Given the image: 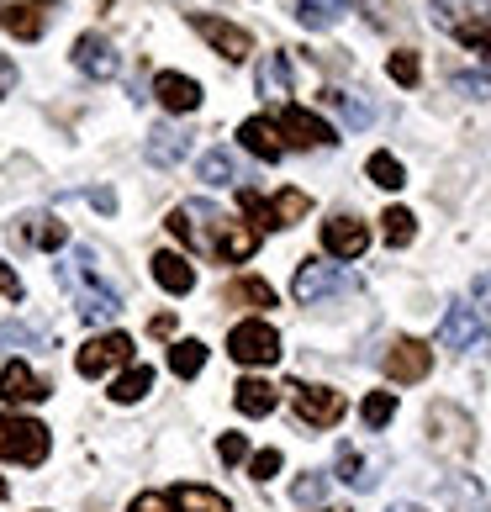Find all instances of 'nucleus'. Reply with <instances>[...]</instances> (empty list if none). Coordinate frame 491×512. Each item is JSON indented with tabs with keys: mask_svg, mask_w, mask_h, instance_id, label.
<instances>
[{
	"mask_svg": "<svg viewBox=\"0 0 491 512\" xmlns=\"http://www.w3.org/2000/svg\"><path fill=\"white\" fill-rule=\"evenodd\" d=\"M59 275L74 291V312H80V322H90V328H106V322L122 312V291L111 286V280H96L90 270H74V264H64Z\"/></svg>",
	"mask_w": 491,
	"mask_h": 512,
	"instance_id": "nucleus-1",
	"label": "nucleus"
},
{
	"mask_svg": "<svg viewBox=\"0 0 491 512\" xmlns=\"http://www.w3.org/2000/svg\"><path fill=\"white\" fill-rule=\"evenodd\" d=\"M433 27L455 32L470 48H491V0H433Z\"/></svg>",
	"mask_w": 491,
	"mask_h": 512,
	"instance_id": "nucleus-2",
	"label": "nucleus"
},
{
	"mask_svg": "<svg viewBox=\"0 0 491 512\" xmlns=\"http://www.w3.org/2000/svg\"><path fill=\"white\" fill-rule=\"evenodd\" d=\"M48 428L32 423V417H16V412H0V460H16V465H43L48 460Z\"/></svg>",
	"mask_w": 491,
	"mask_h": 512,
	"instance_id": "nucleus-3",
	"label": "nucleus"
},
{
	"mask_svg": "<svg viewBox=\"0 0 491 512\" xmlns=\"http://www.w3.org/2000/svg\"><path fill=\"white\" fill-rule=\"evenodd\" d=\"M428 439L439 454H449V460H460V454L476 449V423L455 407V402H433L428 407Z\"/></svg>",
	"mask_w": 491,
	"mask_h": 512,
	"instance_id": "nucleus-4",
	"label": "nucleus"
},
{
	"mask_svg": "<svg viewBox=\"0 0 491 512\" xmlns=\"http://www.w3.org/2000/svg\"><path fill=\"white\" fill-rule=\"evenodd\" d=\"M344 291H354V280L338 270V264H323V259H307L296 270V280H291V296L301 301V307H317V301L344 296Z\"/></svg>",
	"mask_w": 491,
	"mask_h": 512,
	"instance_id": "nucleus-5",
	"label": "nucleus"
},
{
	"mask_svg": "<svg viewBox=\"0 0 491 512\" xmlns=\"http://www.w3.org/2000/svg\"><path fill=\"white\" fill-rule=\"evenodd\" d=\"M228 354L238 359V365H275L280 359V333L270 328V322L249 317L228 333Z\"/></svg>",
	"mask_w": 491,
	"mask_h": 512,
	"instance_id": "nucleus-6",
	"label": "nucleus"
},
{
	"mask_svg": "<svg viewBox=\"0 0 491 512\" xmlns=\"http://www.w3.org/2000/svg\"><path fill=\"white\" fill-rule=\"evenodd\" d=\"M127 359H132V338L127 333H96L90 344H80V354H74V370L96 381V375H106V370H122Z\"/></svg>",
	"mask_w": 491,
	"mask_h": 512,
	"instance_id": "nucleus-7",
	"label": "nucleus"
},
{
	"mask_svg": "<svg viewBox=\"0 0 491 512\" xmlns=\"http://www.w3.org/2000/svg\"><path fill=\"white\" fill-rule=\"evenodd\" d=\"M291 407L307 428H333L349 402H344V391H333V386H291Z\"/></svg>",
	"mask_w": 491,
	"mask_h": 512,
	"instance_id": "nucleus-8",
	"label": "nucleus"
},
{
	"mask_svg": "<svg viewBox=\"0 0 491 512\" xmlns=\"http://www.w3.org/2000/svg\"><path fill=\"white\" fill-rule=\"evenodd\" d=\"M74 64H80V74H90V80H117L122 74V53L106 43L101 32H85V37H74Z\"/></svg>",
	"mask_w": 491,
	"mask_h": 512,
	"instance_id": "nucleus-9",
	"label": "nucleus"
},
{
	"mask_svg": "<svg viewBox=\"0 0 491 512\" xmlns=\"http://www.w3.org/2000/svg\"><path fill=\"white\" fill-rule=\"evenodd\" d=\"M191 27H196L228 64H243V59L254 53V37L243 32V27H233V22H222V16H191Z\"/></svg>",
	"mask_w": 491,
	"mask_h": 512,
	"instance_id": "nucleus-10",
	"label": "nucleus"
},
{
	"mask_svg": "<svg viewBox=\"0 0 491 512\" xmlns=\"http://www.w3.org/2000/svg\"><path fill=\"white\" fill-rule=\"evenodd\" d=\"M428 370H433V349L418 344V338H396V344L386 349V375L391 381L412 386V381H423Z\"/></svg>",
	"mask_w": 491,
	"mask_h": 512,
	"instance_id": "nucleus-11",
	"label": "nucleus"
},
{
	"mask_svg": "<svg viewBox=\"0 0 491 512\" xmlns=\"http://www.w3.org/2000/svg\"><path fill=\"white\" fill-rule=\"evenodd\" d=\"M280 132H286L296 148H328V143H338V132L317 117V111H307V106H286V111H280Z\"/></svg>",
	"mask_w": 491,
	"mask_h": 512,
	"instance_id": "nucleus-12",
	"label": "nucleus"
},
{
	"mask_svg": "<svg viewBox=\"0 0 491 512\" xmlns=\"http://www.w3.org/2000/svg\"><path fill=\"white\" fill-rule=\"evenodd\" d=\"M53 6H59V0H11V6L0 11V27H6L11 37H22V43H37Z\"/></svg>",
	"mask_w": 491,
	"mask_h": 512,
	"instance_id": "nucleus-13",
	"label": "nucleus"
},
{
	"mask_svg": "<svg viewBox=\"0 0 491 512\" xmlns=\"http://www.w3.org/2000/svg\"><path fill=\"white\" fill-rule=\"evenodd\" d=\"M323 249L333 259H360L370 249V227L360 217H333V222H323Z\"/></svg>",
	"mask_w": 491,
	"mask_h": 512,
	"instance_id": "nucleus-14",
	"label": "nucleus"
},
{
	"mask_svg": "<svg viewBox=\"0 0 491 512\" xmlns=\"http://www.w3.org/2000/svg\"><path fill=\"white\" fill-rule=\"evenodd\" d=\"M43 396H48V381H37L27 359H11V365L0 370V402L22 407V402H43Z\"/></svg>",
	"mask_w": 491,
	"mask_h": 512,
	"instance_id": "nucleus-15",
	"label": "nucleus"
},
{
	"mask_svg": "<svg viewBox=\"0 0 491 512\" xmlns=\"http://www.w3.org/2000/svg\"><path fill=\"white\" fill-rule=\"evenodd\" d=\"M154 101H159L164 111H196V106H201V85L191 80V74L164 69L159 80H154Z\"/></svg>",
	"mask_w": 491,
	"mask_h": 512,
	"instance_id": "nucleus-16",
	"label": "nucleus"
},
{
	"mask_svg": "<svg viewBox=\"0 0 491 512\" xmlns=\"http://www.w3.org/2000/svg\"><path fill=\"white\" fill-rule=\"evenodd\" d=\"M238 143L249 148L254 159H264V164H275L280 154H286V143H280V127L270 122V117H249L238 127Z\"/></svg>",
	"mask_w": 491,
	"mask_h": 512,
	"instance_id": "nucleus-17",
	"label": "nucleus"
},
{
	"mask_svg": "<svg viewBox=\"0 0 491 512\" xmlns=\"http://www.w3.org/2000/svg\"><path fill=\"white\" fill-rule=\"evenodd\" d=\"M476 338H481L476 312L455 301V307L444 312V322H439V344H444V349H455V354H465V349H476Z\"/></svg>",
	"mask_w": 491,
	"mask_h": 512,
	"instance_id": "nucleus-18",
	"label": "nucleus"
},
{
	"mask_svg": "<svg viewBox=\"0 0 491 512\" xmlns=\"http://www.w3.org/2000/svg\"><path fill=\"white\" fill-rule=\"evenodd\" d=\"M148 164H159V169H175L185 154H191V132H180V127H154L148 132Z\"/></svg>",
	"mask_w": 491,
	"mask_h": 512,
	"instance_id": "nucleus-19",
	"label": "nucleus"
},
{
	"mask_svg": "<svg viewBox=\"0 0 491 512\" xmlns=\"http://www.w3.org/2000/svg\"><path fill=\"white\" fill-rule=\"evenodd\" d=\"M154 280H159L169 296H191V291H196V270H191L180 254H164V249L154 254Z\"/></svg>",
	"mask_w": 491,
	"mask_h": 512,
	"instance_id": "nucleus-20",
	"label": "nucleus"
},
{
	"mask_svg": "<svg viewBox=\"0 0 491 512\" xmlns=\"http://www.w3.org/2000/svg\"><path fill=\"white\" fill-rule=\"evenodd\" d=\"M228 307H249V312H264V307H275V291H270V280H259V275H238L228 280Z\"/></svg>",
	"mask_w": 491,
	"mask_h": 512,
	"instance_id": "nucleus-21",
	"label": "nucleus"
},
{
	"mask_svg": "<svg viewBox=\"0 0 491 512\" xmlns=\"http://www.w3.org/2000/svg\"><path fill=\"white\" fill-rule=\"evenodd\" d=\"M275 402H280L275 386H270V381H254V375H249V381H238V391H233V407H238L243 417H270Z\"/></svg>",
	"mask_w": 491,
	"mask_h": 512,
	"instance_id": "nucleus-22",
	"label": "nucleus"
},
{
	"mask_svg": "<svg viewBox=\"0 0 491 512\" xmlns=\"http://www.w3.org/2000/svg\"><path fill=\"white\" fill-rule=\"evenodd\" d=\"M259 96H291V53H264L259 59Z\"/></svg>",
	"mask_w": 491,
	"mask_h": 512,
	"instance_id": "nucleus-23",
	"label": "nucleus"
},
{
	"mask_svg": "<svg viewBox=\"0 0 491 512\" xmlns=\"http://www.w3.org/2000/svg\"><path fill=\"white\" fill-rule=\"evenodd\" d=\"M169 507H175V512H233L222 491H206V486H191V481L169 491Z\"/></svg>",
	"mask_w": 491,
	"mask_h": 512,
	"instance_id": "nucleus-24",
	"label": "nucleus"
},
{
	"mask_svg": "<svg viewBox=\"0 0 491 512\" xmlns=\"http://www.w3.org/2000/svg\"><path fill=\"white\" fill-rule=\"evenodd\" d=\"M264 206H270V227H296L301 217L312 212V196L307 191H275Z\"/></svg>",
	"mask_w": 491,
	"mask_h": 512,
	"instance_id": "nucleus-25",
	"label": "nucleus"
},
{
	"mask_svg": "<svg viewBox=\"0 0 491 512\" xmlns=\"http://www.w3.org/2000/svg\"><path fill=\"white\" fill-rule=\"evenodd\" d=\"M323 106H333L349 127H370L375 122V106L365 96H354V90H323Z\"/></svg>",
	"mask_w": 491,
	"mask_h": 512,
	"instance_id": "nucleus-26",
	"label": "nucleus"
},
{
	"mask_svg": "<svg viewBox=\"0 0 491 512\" xmlns=\"http://www.w3.org/2000/svg\"><path fill=\"white\" fill-rule=\"evenodd\" d=\"M344 11H349V0H296V22L312 32H328Z\"/></svg>",
	"mask_w": 491,
	"mask_h": 512,
	"instance_id": "nucleus-27",
	"label": "nucleus"
},
{
	"mask_svg": "<svg viewBox=\"0 0 491 512\" xmlns=\"http://www.w3.org/2000/svg\"><path fill=\"white\" fill-rule=\"evenodd\" d=\"M148 386H154V365H132L127 375H117V386H111V402H143Z\"/></svg>",
	"mask_w": 491,
	"mask_h": 512,
	"instance_id": "nucleus-28",
	"label": "nucleus"
},
{
	"mask_svg": "<svg viewBox=\"0 0 491 512\" xmlns=\"http://www.w3.org/2000/svg\"><path fill=\"white\" fill-rule=\"evenodd\" d=\"M196 175H201L206 185H233V180H238V164H233L228 148H206L201 164H196Z\"/></svg>",
	"mask_w": 491,
	"mask_h": 512,
	"instance_id": "nucleus-29",
	"label": "nucleus"
},
{
	"mask_svg": "<svg viewBox=\"0 0 491 512\" xmlns=\"http://www.w3.org/2000/svg\"><path fill=\"white\" fill-rule=\"evenodd\" d=\"M201 365H206V344H201V338H175V349H169V370H175L180 381H191Z\"/></svg>",
	"mask_w": 491,
	"mask_h": 512,
	"instance_id": "nucleus-30",
	"label": "nucleus"
},
{
	"mask_svg": "<svg viewBox=\"0 0 491 512\" xmlns=\"http://www.w3.org/2000/svg\"><path fill=\"white\" fill-rule=\"evenodd\" d=\"M338 481H344V486H354V491H370L375 486V470L365 465V454L360 449H338Z\"/></svg>",
	"mask_w": 491,
	"mask_h": 512,
	"instance_id": "nucleus-31",
	"label": "nucleus"
},
{
	"mask_svg": "<svg viewBox=\"0 0 491 512\" xmlns=\"http://www.w3.org/2000/svg\"><path fill=\"white\" fill-rule=\"evenodd\" d=\"M381 233H386L391 249H407V243L418 238V217H412L407 206H391V212L381 217Z\"/></svg>",
	"mask_w": 491,
	"mask_h": 512,
	"instance_id": "nucleus-32",
	"label": "nucleus"
},
{
	"mask_svg": "<svg viewBox=\"0 0 491 512\" xmlns=\"http://www.w3.org/2000/svg\"><path fill=\"white\" fill-rule=\"evenodd\" d=\"M365 175H370L375 185H381V191H402V185H407V169L396 164L391 154H370V164H365Z\"/></svg>",
	"mask_w": 491,
	"mask_h": 512,
	"instance_id": "nucleus-33",
	"label": "nucleus"
},
{
	"mask_svg": "<svg viewBox=\"0 0 491 512\" xmlns=\"http://www.w3.org/2000/svg\"><path fill=\"white\" fill-rule=\"evenodd\" d=\"M27 243H37V249H64V243H69V227L53 222V217H32V222H27Z\"/></svg>",
	"mask_w": 491,
	"mask_h": 512,
	"instance_id": "nucleus-34",
	"label": "nucleus"
},
{
	"mask_svg": "<svg viewBox=\"0 0 491 512\" xmlns=\"http://www.w3.org/2000/svg\"><path fill=\"white\" fill-rule=\"evenodd\" d=\"M360 417H365V428H386L391 417H396V396L391 391H370L365 402H360Z\"/></svg>",
	"mask_w": 491,
	"mask_h": 512,
	"instance_id": "nucleus-35",
	"label": "nucleus"
},
{
	"mask_svg": "<svg viewBox=\"0 0 491 512\" xmlns=\"http://www.w3.org/2000/svg\"><path fill=\"white\" fill-rule=\"evenodd\" d=\"M386 74H391L396 85H418L423 80V64H418V53H412V48H402V53H391V59H386Z\"/></svg>",
	"mask_w": 491,
	"mask_h": 512,
	"instance_id": "nucleus-36",
	"label": "nucleus"
},
{
	"mask_svg": "<svg viewBox=\"0 0 491 512\" xmlns=\"http://www.w3.org/2000/svg\"><path fill=\"white\" fill-rule=\"evenodd\" d=\"M323 497H328V476H317V470H307V476L291 486V502H296V507H317Z\"/></svg>",
	"mask_w": 491,
	"mask_h": 512,
	"instance_id": "nucleus-37",
	"label": "nucleus"
},
{
	"mask_svg": "<svg viewBox=\"0 0 491 512\" xmlns=\"http://www.w3.org/2000/svg\"><path fill=\"white\" fill-rule=\"evenodd\" d=\"M0 349H6V354L37 349V328H27V322H0Z\"/></svg>",
	"mask_w": 491,
	"mask_h": 512,
	"instance_id": "nucleus-38",
	"label": "nucleus"
},
{
	"mask_svg": "<svg viewBox=\"0 0 491 512\" xmlns=\"http://www.w3.org/2000/svg\"><path fill=\"white\" fill-rule=\"evenodd\" d=\"M470 296H476V307H470V312H476V322L491 333V270H486V275H476V286H470Z\"/></svg>",
	"mask_w": 491,
	"mask_h": 512,
	"instance_id": "nucleus-39",
	"label": "nucleus"
},
{
	"mask_svg": "<svg viewBox=\"0 0 491 512\" xmlns=\"http://www.w3.org/2000/svg\"><path fill=\"white\" fill-rule=\"evenodd\" d=\"M238 206H243V217H249V222L270 227V206H264V196L254 191V185H243V191H238Z\"/></svg>",
	"mask_w": 491,
	"mask_h": 512,
	"instance_id": "nucleus-40",
	"label": "nucleus"
},
{
	"mask_svg": "<svg viewBox=\"0 0 491 512\" xmlns=\"http://www.w3.org/2000/svg\"><path fill=\"white\" fill-rule=\"evenodd\" d=\"M275 470H280V449H259L254 460H249V476H254V481H270Z\"/></svg>",
	"mask_w": 491,
	"mask_h": 512,
	"instance_id": "nucleus-41",
	"label": "nucleus"
},
{
	"mask_svg": "<svg viewBox=\"0 0 491 512\" xmlns=\"http://www.w3.org/2000/svg\"><path fill=\"white\" fill-rule=\"evenodd\" d=\"M127 512H175V507H169L164 491H138V497L127 502Z\"/></svg>",
	"mask_w": 491,
	"mask_h": 512,
	"instance_id": "nucleus-42",
	"label": "nucleus"
},
{
	"mask_svg": "<svg viewBox=\"0 0 491 512\" xmlns=\"http://www.w3.org/2000/svg\"><path fill=\"white\" fill-rule=\"evenodd\" d=\"M217 454H222V465H238L243 454H249V444H243V433H222V439H217Z\"/></svg>",
	"mask_w": 491,
	"mask_h": 512,
	"instance_id": "nucleus-43",
	"label": "nucleus"
},
{
	"mask_svg": "<svg viewBox=\"0 0 491 512\" xmlns=\"http://www.w3.org/2000/svg\"><path fill=\"white\" fill-rule=\"evenodd\" d=\"M0 296H6V301H22V280H16V270H11L6 259H0Z\"/></svg>",
	"mask_w": 491,
	"mask_h": 512,
	"instance_id": "nucleus-44",
	"label": "nucleus"
},
{
	"mask_svg": "<svg viewBox=\"0 0 491 512\" xmlns=\"http://www.w3.org/2000/svg\"><path fill=\"white\" fill-rule=\"evenodd\" d=\"M175 328H180V317H175V312H159L154 322H148V333H154V338H175Z\"/></svg>",
	"mask_w": 491,
	"mask_h": 512,
	"instance_id": "nucleus-45",
	"label": "nucleus"
},
{
	"mask_svg": "<svg viewBox=\"0 0 491 512\" xmlns=\"http://www.w3.org/2000/svg\"><path fill=\"white\" fill-rule=\"evenodd\" d=\"M455 90H465V96H486V90H491V80H481V74H460V80H455Z\"/></svg>",
	"mask_w": 491,
	"mask_h": 512,
	"instance_id": "nucleus-46",
	"label": "nucleus"
},
{
	"mask_svg": "<svg viewBox=\"0 0 491 512\" xmlns=\"http://www.w3.org/2000/svg\"><path fill=\"white\" fill-rule=\"evenodd\" d=\"M11 90H16V64L0 53V96H11Z\"/></svg>",
	"mask_w": 491,
	"mask_h": 512,
	"instance_id": "nucleus-47",
	"label": "nucleus"
},
{
	"mask_svg": "<svg viewBox=\"0 0 491 512\" xmlns=\"http://www.w3.org/2000/svg\"><path fill=\"white\" fill-rule=\"evenodd\" d=\"M90 201H96L101 212H111V206H117V196H111V191H90Z\"/></svg>",
	"mask_w": 491,
	"mask_h": 512,
	"instance_id": "nucleus-48",
	"label": "nucleus"
},
{
	"mask_svg": "<svg viewBox=\"0 0 491 512\" xmlns=\"http://www.w3.org/2000/svg\"><path fill=\"white\" fill-rule=\"evenodd\" d=\"M391 512H428V507H418V502H396Z\"/></svg>",
	"mask_w": 491,
	"mask_h": 512,
	"instance_id": "nucleus-49",
	"label": "nucleus"
},
{
	"mask_svg": "<svg viewBox=\"0 0 491 512\" xmlns=\"http://www.w3.org/2000/svg\"><path fill=\"white\" fill-rule=\"evenodd\" d=\"M481 53H486V69H491V48H481Z\"/></svg>",
	"mask_w": 491,
	"mask_h": 512,
	"instance_id": "nucleus-50",
	"label": "nucleus"
},
{
	"mask_svg": "<svg viewBox=\"0 0 491 512\" xmlns=\"http://www.w3.org/2000/svg\"><path fill=\"white\" fill-rule=\"evenodd\" d=\"M0 502H6V481H0Z\"/></svg>",
	"mask_w": 491,
	"mask_h": 512,
	"instance_id": "nucleus-51",
	"label": "nucleus"
}]
</instances>
